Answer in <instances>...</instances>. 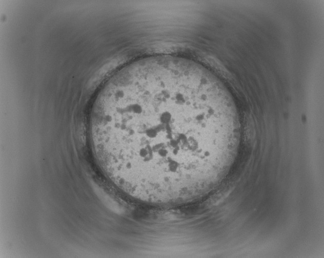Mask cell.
Listing matches in <instances>:
<instances>
[{
  "label": "cell",
  "mask_w": 324,
  "mask_h": 258,
  "mask_svg": "<svg viewBox=\"0 0 324 258\" xmlns=\"http://www.w3.org/2000/svg\"><path fill=\"white\" fill-rule=\"evenodd\" d=\"M102 169L125 196L169 208L202 199L225 175L239 135L225 92L198 63L157 56L105 84L91 116Z\"/></svg>",
  "instance_id": "6da1fadb"
}]
</instances>
